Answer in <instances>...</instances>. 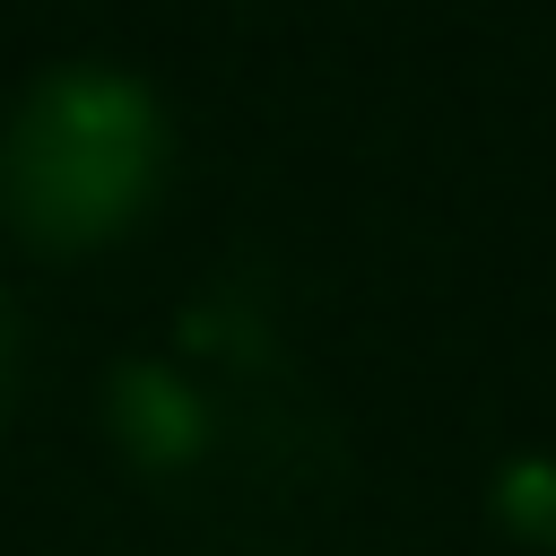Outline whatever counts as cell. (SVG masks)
Returning a JSON list of instances; mask_svg holds the SVG:
<instances>
[{"label":"cell","instance_id":"cell-1","mask_svg":"<svg viewBox=\"0 0 556 556\" xmlns=\"http://www.w3.org/2000/svg\"><path fill=\"white\" fill-rule=\"evenodd\" d=\"M156 182V104L113 70H61L35 87L9 139V191L35 235L87 243L122 226Z\"/></svg>","mask_w":556,"mask_h":556},{"label":"cell","instance_id":"cell-3","mask_svg":"<svg viewBox=\"0 0 556 556\" xmlns=\"http://www.w3.org/2000/svg\"><path fill=\"white\" fill-rule=\"evenodd\" d=\"M504 513H513V521H530V530H556V469L521 460V469L504 478Z\"/></svg>","mask_w":556,"mask_h":556},{"label":"cell","instance_id":"cell-2","mask_svg":"<svg viewBox=\"0 0 556 556\" xmlns=\"http://www.w3.org/2000/svg\"><path fill=\"white\" fill-rule=\"evenodd\" d=\"M122 434H130L139 452L174 460V452L200 443V408H191V391L165 382V374H122Z\"/></svg>","mask_w":556,"mask_h":556}]
</instances>
